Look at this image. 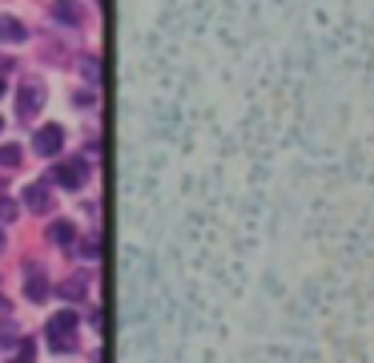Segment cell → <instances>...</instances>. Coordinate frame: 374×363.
I'll list each match as a JSON object with an SVG mask.
<instances>
[{
	"mask_svg": "<svg viewBox=\"0 0 374 363\" xmlns=\"http://www.w3.org/2000/svg\"><path fill=\"white\" fill-rule=\"evenodd\" d=\"M48 347H57V351L77 347V315L72 311H61L48 319Z\"/></svg>",
	"mask_w": 374,
	"mask_h": 363,
	"instance_id": "6da1fadb",
	"label": "cell"
},
{
	"mask_svg": "<svg viewBox=\"0 0 374 363\" xmlns=\"http://www.w3.org/2000/svg\"><path fill=\"white\" fill-rule=\"evenodd\" d=\"M52 182L65 186V190H81V186L89 182V166H85L81 158H69V162H61V166L52 169Z\"/></svg>",
	"mask_w": 374,
	"mask_h": 363,
	"instance_id": "7a4b0ae2",
	"label": "cell"
},
{
	"mask_svg": "<svg viewBox=\"0 0 374 363\" xmlns=\"http://www.w3.org/2000/svg\"><path fill=\"white\" fill-rule=\"evenodd\" d=\"M32 149H37V153H45V158L61 153V149H65V129H61V125H52V121L41 125V129L32 133Z\"/></svg>",
	"mask_w": 374,
	"mask_h": 363,
	"instance_id": "3957f363",
	"label": "cell"
},
{
	"mask_svg": "<svg viewBox=\"0 0 374 363\" xmlns=\"http://www.w3.org/2000/svg\"><path fill=\"white\" fill-rule=\"evenodd\" d=\"M24 206H28L32 214H48V210H52V194H48L45 182H32V186L24 190Z\"/></svg>",
	"mask_w": 374,
	"mask_h": 363,
	"instance_id": "277c9868",
	"label": "cell"
},
{
	"mask_svg": "<svg viewBox=\"0 0 374 363\" xmlns=\"http://www.w3.org/2000/svg\"><path fill=\"white\" fill-rule=\"evenodd\" d=\"M41 105H45V89H41L37 81H28V85L21 89V118H32Z\"/></svg>",
	"mask_w": 374,
	"mask_h": 363,
	"instance_id": "5b68a950",
	"label": "cell"
},
{
	"mask_svg": "<svg viewBox=\"0 0 374 363\" xmlns=\"http://www.w3.org/2000/svg\"><path fill=\"white\" fill-rule=\"evenodd\" d=\"M52 21L57 24H81V4H77V0H52Z\"/></svg>",
	"mask_w": 374,
	"mask_h": 363,
	"instance_id": "8992f818",
	"label": "cell"
},
{
	"mask_svg": "<svg viewBox=\"0 0 374 363\" xmlns=\"http://www.w3.org/2000/svg\"><path fill=\"white\" fill-rule=\"evenodd\" d=\"M24 37H28V28H24L17 17H0V41H4V45H21Z\"/></svg>",
	"mask_w": 374,
	"mask_h": 363,
	"instance_id": "52a82bcc",
	"label": "cell"
},
{
	"mask_svg": "<svg viewBox=\"0 0 374 363\" xmlns=\"http://www.w3.org/2000/svg\"><path fill=\"white\" fill-rule=\"evenodd\" d=\"M24 295L32 299V303H41L48 295V283H45V274L37 270V266H28V283H24Z\"/></svg>",
	"mask_w": 374,
	"mask_h": 363,
	"instance_id": "ba28073f",
	"label": "cell"
},
{
	"mask_svg": "<svg viewBox=\"0 0 374 363\" xmlns=\"http://www.w3.org/2000/svg\"><path fill=\"white\" fill-rule=\"evenodd\" d=\"M48 242L72 246V242H77V226H72V222H52V226H48Z\"/></svg>",
	"mask_w": 374,
	"mask_h": 363,
	"instance_id": "9c48e42d",
	"label": "cell"
},
{
	"mask_svg": "<svg viewBox=\"0 0 374 363\" xmlns=\"http://www.w3.org/2000/svg\"><path fill=\"white\" fill-rule=\"evenodd\" d=\"M85 290H89V279H85V274H72V283H65L61 295H65V299H81Z\"/></svg>",
	"mask_w": 374,
	"mask_h": 363,
	"instance_id": "30bf717a",
	"label": "cell"
},
{
	"mask_svg": "<svg viewBox=\"0 0 374 363\" xmlns=\"http://www.w3.org/2000/svg\"><path fill=\"white\" fill-rule=\"evenodd\" d=\"M81 73H85V81H89V85H101V61H97V57H85V61H81Z\"/></svg>",
	"mask_w": 374,
	"mask_h": 363,
	"instance_id": "8fae6325",
	"label": "cell"
},
{
	"mask_svg": "<svg viewBox=\"0 0 374 363\" xmlns=\"http://www.w3.org/2000/svg\"><path fill=\"white\" fill-rule=\"evenodd\" d=\"M0 166L4 169L21 166V145H0Z\"/></svg>",
	"mask_w": 374,
	"mask_h": 363,
	"instance_id": "7c38bea8",
	"label": "cell"
},
{
	"mask_svg": "<svg viewBox=\"0 0 374 363\" xmlns=\"http://www.w3.org/2000/svg\"><path fill=\"white\" fill-rule=\"evenodd\" d=\"M12 218H17V202L0 198V222H12Z\"/></svg>",
	"mask_w": 374,
	"mask_h": 363,
	"instance_id": "4fadbf2b",
	"label": "cell"
},
{
	"mask_svg": "<svg viewBox=\"0 0 374 363\" xmlns=\"http://www.w3.org/2000/svg\"><path fill=\"white\" fill-rule=\"evenodd\" d=\"M81 254H85V259H97V254H101V242H97V239H85Z\"/></svg>",
	"mask_w": 374,
	"mask_h": 363,
	"instance_id": "5bb4252c",
	"label": "cell"
},
{
	"mask_svg": "<svg viewBox=\"0 0 374 363\" xmlns=\"http://www.w3.org/2000/svg\"><path fill=\"white\" fill-rule=\"evenodd\" d=\"M93 101H97L93 89H81V93H77V105H93Z\"/></svg>",
	"mask_w": 374,
	"mask_h": 363,
	"instance_id": "9a60e30c",
	"label": "cell"
},
{
	"mask_svg": "<svg viewBox=\"0 0 374 363\" xmlns=\"http://www.w3.org/2000/svg\"><path fill=\"white\" fill-rule=\"evenodd\" d=\"M8 311V299H4V295H0V315Z\"/></svg>",
	"mask_w": 374,
	"mask_h": 363,
	"instance_id": "2e32d148",
	"label": "cell"
},
{
	"mask_svg": "<svg viewBox=\"0 0 374 363\" xmlns=\"http://www.w3.org/2000/svg\"><path fill=\"white\" fill-rule=\"evenodd\" d=\"M0 93H4V69H0Z\"/></svg>",
	"mask_w": 374,
	"mask_h": 363,
	"instance_id": "e0dca14e",
	"label": "cell"
},
{
	"mask_svg": "<svg viewBox=\"0 0 374 363\" xmlns=\"http://www.w3.org/2000/svg\"><path fill=\"white\" fill-rule=\"evenodd\" d=\"M0 250H4V230H0Z\"/></svg>",
	"mask_w": 374,
	"mask_h": 363,
	"instance_id": "ac0fdd59",
	"label": "cell"
}]
</instances>
